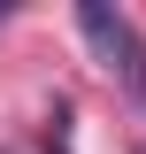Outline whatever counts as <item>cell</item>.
Wrapping results in <instances>:
<instances>
[{
	"label": "cell",
	"mask_w": 146,
	"mask_h": 154,
	"mask_svg": "<svg viewBox=\"0 0 146 154\" xmlns=\"http://www.w3.org/2000/svg\"><path fill=\"white\" fill-rule=\"evenodd\" d=\"M77 31H85L92 62H100V69L138 100V116H146V38H138V23H131L123 8H108V0H77Z\"/></svg>",
	"instance_id": "cell-1"
},
{
	"label": "cell",
	"mask_w": 146,
	"mask_h": 154,
	"mask_svg": "<svg viewBox=\"0 0 146 154\" xmlns=\"http://www.w3.org/2000/svg\"><path fill=\"white\" fill-rule=\"evenodd\" d=\"M138 154H146V146H138Z\"/></svg>",
	"instance_id": "cell-2"
}]
</instances>
